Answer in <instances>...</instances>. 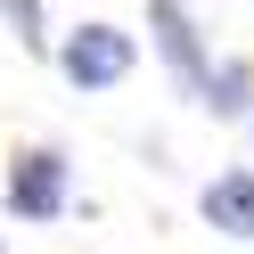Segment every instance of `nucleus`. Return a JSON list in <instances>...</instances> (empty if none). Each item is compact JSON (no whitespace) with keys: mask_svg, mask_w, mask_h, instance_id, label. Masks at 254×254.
Instances as JSON below:
<instances>
[{"mask_svg":"<svg viewBox=\"0 0 254 254\" xmlns=\"http://www.w3.org/2000/svg\"><path fill=\"white\" fill-rule=\"evenodd\" d=\"M197 213L213 238H238V246H254V164H230L213 172V181L197 189Z\"/></svg>","mask_w":254,"mask_h":254,"instance_id":"4","label":"nucleus"},{"mask_svg":"<svg viewBox=\"0 0 254 254\" xmlns=\"http://www.w3.org/2000/svg\"><path fill=\"white\" fill-rule=\"evenodd\" d=\"M148 33H156V58H164V74L197 99V82H205V33H197V17H189V0H148Z\"/></svg>","mask_w":254,"mask_h":254,"instance_id":"3","label":"nucleus"},{"mask_svg":"<svg viewBox=\"0 0 254 254\" xmlns=\"http://www.w3.org/2000/svg\"><path fill=\"white\" fill-rule=\"evenodd\" d=\"M58 74H66L74 90H115L123 74L139 66V41L123 33V25H107V17H90V25H74L66 41H58Z\"/></svg>","mask_w":254,"mask_h":254,"instance_id":"2","label":"nucleus"},{"mask_svg":"<svg viewBox=\"0 0 254 254\" xmlns=\"http://www.w3.org/2000/svg\"><path fill=\"white\" fill-rule=\"evenodd\" d=\"M0 205H8L17 221H58L74 205L66 148H17V156H8V181H0Z\"/></svg>","mask_w":254,"mask_h":254,"instance_id":"1","label":"nucleus"},{"mask_svg":"<svg viewBox=\"0 0 254 254\" xmlns=\"http://www.w3.org/2000/svg\"><path fill=\"white\" fill-rule=\"evenodd\" d=\"M0 25H8V33L25 41V50H50V17H41V0H0Z\"/></svg>","mask_w":254,"mask_h":254,"instance_id":"6","label":"nucleus"},{"mask_svg":"<svg viewBox=\"0 0 254 254\" xmlns=\"http://www.w3.org/2000/svg\"><path fill=\"white\" fill-rule=\"evenodd\" d=\"M246 131H254V115H246Z\"/></svg>","mask_w":254,"mask_h":254,"instance_id":"7","label":"nucleus"},{"mask_svg":"<svg viewBox=\"0 0 254 254\" xmlns=\"http://www.w3.org/2000/svg\"><path fill=\"white\" fill-rule=\"evenodd\" d=\"M197 107L221 115V123H246L254 115V66H246V58H213L205 82H197Z\"/></svg>","mask_w":254,"mask_h":254,"instance_id":"5","label":"nucleus"}]
</instances>
